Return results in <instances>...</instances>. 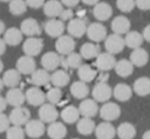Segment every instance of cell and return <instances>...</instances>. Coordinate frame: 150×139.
Masks as SVG:
<instances>
[{"label": "cell", "mask_w": 150, "mask_h": 139, "mask_svg": "<svg viewBox=\"0 0 150 139\" xmlns=\"http://www.w3.org/2000/svg\"><path fill=\"white\" fill-rule=\"evenodd\" d=\"M8 118H9L10 124H12V125L24 126L30 120L31 113L29 109L20 105V106H14V109L10 111V115Z\"/></svg>", "instance_id": "obj_1"}, {"label": "cell", "mask_w": 150, "mask_h": 139, "mask_svg": "<svg viewBox=\"0 0 150 139\" xmlns=\"http://www.w3.org/2000/svg\"><path fill=\"white\" fill-rule=\"evenodd\" d=\"M104 40H105L104 42L105 49L109 53H112V54L120 53V52H122L124 50L125 46H126L124 38L119 34H115V33L109 36H106V38Z\"/></svg>", "instance_id": "obj_2"}, {"label": "cell", "mask_w": 150, "mask_h": 139, "mask_svg": "<svg viewBox=\"0 0 150 139\" xmlns=\"http://www.w3.org/2000/svg\"><path fill=\"white\" fill-rule=\"evenodd\" d=\"M112 90L106 82H98L92 90L93 99L97 102H106L110 99Z\"/></svg>", "instance_id": "obj_3"}, {"label": "cell", "mask_w": 150, "mask_h": 139, "mask_svg": "<svg viewBox=\"0 0 150 139\" xmlns=\"http://www.w3.org/2000/svg\"><path fill=\"white\" fill-rule=\"evenodd\" d=\"M44 46V42L41 38L37 37V36H33V37H29L26 41L23 44V50H24L25 54L30 56H37L40 52L42 51Z\"/></svg>", "instance_id": "obj_4"}, {"label": "cell", "mask_w": 150, "mask_h": 139, "mask_svg": "<svg viewBox=\"0 0 150 139\" xmlns=\"http://www.w3.org/2000/svg\"><path fill=\"white\" fill-rule=\"evenodd\" d=\"M76 42L71 35H61L55 42V49L61 55H67L75 50Z\"/></svg>", "instance_id": "obj_5"}, {"label": "cell", "mask_w": 150, "mask_h": 139, "mask_svg": "<svg viewBox=\"0 0 150 139\" xmlns=\"http://www.w3.org/2000/svg\"><path fill=\"white\" fill-rule=\"evenodd\" d=\"M86 34L91 41L98 43L101 42L106 38L107 31L106 28L100 23H92L89 26H87V30H86Z\"/></svg>", "instance_id": "obj_6"}, {"label": "cell", "mask_w": 150, "mask_h": 139, "mask_svg": "<svg viewBox=\"0 0 150 139\" xmlns=\"http://www.w3.org/2000/svg\"><path fill=\"white\" fill-rule=\"evenodd\" d=\"M100 118L104 121H115L120 116V107L115 102H105L99 109Z\"/></svg>", "instance_id": "obj_7"}, {"label": "cell", "mask_w": 150, "mask_h": 139, "mask_svg": "<svg viewBox=\"0 0 150 139\" xmlns=\"http://www.w3.org/2000/svg\"><path fill=\"white\" fill-rule=\"evenodd\" d=\"M95 66L101 72H108L111 69L115 68V65L117 62L115 55L109 52H100L96 56Z\"/></svg>", "instance_id": "obj_8"}, {"label": "cell", "mask_w": 150, "mask_h": 139, "mask_svg": "<svg viewBox=\"0 0 150 139\" xmlns=\"http://www.w3.org/2000/svg\"><path fill=\"white\" fill-rule=\"evenodd\" d=\"M67 30L69 35L74 38H81L86 34L87 30V24L82 18H71L69 21V24L67 26Z\"/></svg>", "instance_id": "obj_9"}, {"label": "cell", "mask_w": 150, "mask_h": 139, "mask_svg": "<svg viewBox=\"0 0 150 139\" xmlns=\"http://www.w3.org/2000/svg\"><path fill=\"white\" fill-rule=\"evenodd\" d=\"M25 96H26V101L33 106H40L45 102L46 99L45 93L38 86L29 88L25 93Z\"/></svg>", "instance_id": "obj_10"}, {"label": "cell", "mask_w": 150, "mask_h": 139, "mask_svg": "<svg viewBox=\"0 0 150 139\" xmlns=\"http://www.w3.org/2000/svg\"><path fill=\"white\" fill-rule=\"evenodd\" d=\"M38 115L43 123L50 124L57 120L58 111L55 107V104H52L49 102V104H43L40 105Z\"/></svg>", "instance_id": "obj_11"}, {"label": "cell", "mask_w": 150, "mask_h": 139, "mask_svg": "<svg viewBox=\"0 0 150 139\" xmlns=\"http://www.w3.org/2000/svg\"><path fill=\"white\" fill-rule=\"evenodd\" d=\"M44 30L46 34L52 38H57L63 34L65 30V26L63 21L57 20L56 18H50L44 25Z\"/></svg>", "instance_id": "obj_12"}, {"label": "cell", "mask_w": 150, "mask_h": 139, "mask_svg": "<svg viewBox=\"0 0 150 139\" xmlns=\"http://www.w3.org/2000/svg\"><path fill=\"white\" fill-rule=\"evenodd\" d=\"M25 132L31 138H40L45 133V126L41 120H29L26 123Z\"/></svg>", "instance_id": "obj_13"}, {"label": "cell", "mask_w": 150, "mask_h": 139, "mask_svg": "<svg viewBox=\"0 0 150 139\" xmlns=\"http://www.w3.org/2000/svg\"><path fill=\"white\" fill-rule=\"evenodd\" d=\"M41 65L43 69L49 71H54L61 65V57L59 53L54 51H48L43 54L41 58Z\"/></svg>", "instance_id": "obj_14"}, {"label": "cell", "mask_w": 150, "mask_h": 139, "mask_svg": "<svg viewBox=\"0 0 150 139\" xmlns=\"http://www.w3.org/2000/svg\"><path fill=\"white\" fill-rule=\"evenodd\" d=\"M93 8V16L99 22H104L112 16V7L107 2H97Z\"/></svg>", "instance_id": "obj_15"}, {"label": "cell", "mask_w": 150, "mask_h": 139, "mask_svg": "<svg viewBox=\"0 0 150 139\" xmlns=\"http://www.w3.org/2000/svg\"><path fill=\"white\" fill-rule=\"evenodd\" d=\"M5 99L7 101V104L14 107L24 104L26 102V96L22 89L18 87H11L6 93Z\"/></svg>", "instance_id": "obj_16"}, {"label": "cell", "mask_w": 150, "mask_h": 139, "mask_svg": "<svg viewBox=\"0 0 150 139\" xmlns=\"http://www.w3.org/2000/svg\"><path fill=\"white\" fill-rule=\"evenodd\" d=\"M21 31L23 35L33 37V36H39L41 34V27L36 18H26L21 25Z\"/></svg>", "instance_id": "obj_17"}, {"label": "cell", "mask_w": 150, "mask_h": 139, "mask_svg": "<svg viewBox=\"0 0 150 139\" xmlns=\"http://www.w3.org/2000/svg\"><path fill=\"white\" fill-rule=\"evenodd\" d=\"M16 70L22 75H31L36 70V62L33 56L27 55L21 56L16 62Z\"/></svg>", "instance_id": "obj_18"}, {"label": "cell", "mask_w": 150, "mask_h": 139, "mask_svg": "<svg viewBox=\"0 0 150 139\" xmlns=\"http://www.w3.org/2000/svg\"><path fill=\"white\" fill-rule=\"evenodd\" d=\"M94 132L95 136L98 139H112L115 138V134H117L115 127L107 121L97 125L95 127Z\"/></svg>", "instance_id": "obj_19"}, {"label": "cell", "mask_w": 150, "mask_h": 139, "mask_svg": "<svg viewBox=\"0 0 150 139\" xmlns=\"http://www.w3.org/2000/svg\"><path fill=\"white\" fill-rule=\"evenodd\" d=\"M79 111L80 115L83 117H88V118H93L97 115L98 113V104L97 101L94 99H85L84 98L83 101L79 105Z\"/></svg>", "instance_id": "obj_20"}, {"label": "cell", "mask_w": 150, "mask_h": 139, "mask_svg": "<svg viewBox=\"0 0 150 139\" xmlns=\"http://www.w3.org/2000/svg\"><path fill=\"white\" fill-rule=\"evenodd\" d=\"M62 10V3L58 0H48L47 2H44L43 4V11L45 16L49 18H58Z\"/></svg>", "instance_id": "obj_21"}, {"label": "cell", "mask_w": 150, "mask_h": 139, "mask_svg": "<svg viewBox=\"0 0 150 139\" xmlns=\"http://www.w3.org/2000/svg\"><path fill=\"white\" fill-rule=\"evenodd\" d=\"M131 28V22L128 18L125 16H115L111 22V29L115 34L122 35L126 34L130 31Z\"/></svg>", "instance_id": "obj_22"}, {"label": "cell", "mask_w": 150, "mask_h": 139, "mask_svg": "<svg viewBox=\"0 0 150 139\" xmlns=\"http://www.w3.org/2000/svg\"><path fill=\"white\" fill-rule=\"evenodd\" d=\"M130 60L134 65V67L141 68V67H144L145 65H147L149 60V54L144 48H135L130 55Z\"/></svg>", "instance_id": "obj_23"}, {"label": "cell", "mask_w": 150, "mask_h": 139, "mask_svg": "<svg viewBox=\"0 0 150 139\" xmlns=\"http://www.w3.org/2000/svg\"><path fill=\"white\" fill-rule=\"evenodd\" d=\"M47 134L52 139H62L67 136V129L61 122L54 121L49 124L47 128Z\"/></svg>", "instance_id": "obj_24"}, {"label": "cell", "mask_w": 150, "mask_h": 139, "mask_svg": "<svg viewBox=\"0 0 150 139\" xmlns=\"http://www.w3.org/2000/svg\"><path fill=\"white\" fill-rule=\"evenodd\" d=\"M132 94H133L132 88L125 83L117 84L112 90V95L115 96V98L122 102L128 101L132 97Z\"/></svg>", "instance_id": "obj_25"}, {"label": "cell", "mask_w": 150, "mask_h": 139, "mask_svg": "<svg viewBox=\"0 0 150 139\" xmlns=\"http://www.w3.org/2000/svg\"><path fill=\"white\" fill-rule=\"evenodd\" d=\"M3 40L5 41L6 45L16 46L23 41V33L20 29L16 28V27H11V28L4 31Z\"/></svg>", "instance_id": "obj_26"}, {"label": "cell", "mask_w": 150, "mask_h": 139, "mask_svg": "<svg viewBox=\"0 0 150 139\" xmlns=\"http://www.w3.org/2000/svg\"><path fill=\"white\" fill-rule=\"evenodd\" d=\"M21 76H22V74L16 69H10L6 71L3 74V77H2L4 86H7L9 88L18 87V85L21 83V80H22Z\"/></svg>", "instance_id": "obj_27"}, {"label": "cell", "mask_w": 150, "mask_h": 139, "mask_svg": "<svg viewBox=\"0 0 150 139\" xmlns=\"http://www.w3.org/2000/svg\"><path fill=\"white\" fill-rule=\"evenodd\" d=\"M113 69H115L117 76H120L122 78H127L132 75L133 72H134V65L131 62L130 60L122 58V60L115 62Z\"/></svg>", "instance_id": "obj_28"}, {"label": "cell", "mask_w": 150, "mask_h": 139, "mask_svg": "<svg viewBox=\"0 0 150 139\" xmlns=\"http://www.w3.org/2000/svg\"><path fill=\"white\" fill-rule=\"evenodd\" d=\"M100 53V47L95 42H86L81 46L80 54L85 60H93Z\"/></svg>", "instance_id": "obj_29"}, {"label": "cell", "mask_w": 150, "mask_h": 139, "mask_svg": "<svg viewBox=\"0 0 150 139\" xmlns=\"http://www.w3.org/2000/svg\"><path fill=\"white\" fill-rule=\"evenodd\" d=\"M31 82L35 86H45L50 82V74L45 69L35 70L31 74Z\"/></svg>", "instance_id": "obj_30"}, {"label": "cell", "mask_w": 150, "mask_h": 139, "mask_svg": "<svg viewBox=\"0 0 150 139\" xmlns=\"http://www.w3.org/2000/svg\"><path fill=\"white\" fill-rule=\"evenodd\" d=\"M133 90L139 96H147L150 94V78L140 77L134 82Z\"/></svg>", "instance_id": "obj_31"}, {"label": "cell", "mask_w": 150, "mask_h": 139, "mask_svg": "<svg viewBox=\"0 0 150 139\" xmlns=\"http://www.w3.org/2000/svg\"><path fill=\"white\" fill-rule=\"evenodd\" d=\"M71 93L77 99H84L89 94V87L83 81H76L71 86Z\"/></svg>", "instance_id": "obj_32"}, {"label": "cell", "mask_w": 150, "mask_h": 139, "mask_svg": "<svg viewBox=\"0 0 150 139\" xmlns=\"http://www.w3.org/2000/svg\"><path fill=\"white\" fill-rule=\"evenodd\" d=\"M50 82L56 87H64L69 83V75L64 70H54V73L50 75Z\"/></svg>", "instance_id": "obj_33"}, {"label": "cell", "mask_w": 150, "mask_h": 139, "mask_svg": "<svg viewBox=\"0 0 150 139\" xmlns=\"http://www.w3.org/2000/svg\"><path fill=\"white\" fill-rule=\"evenodd\" d=\"M80 111L79 109L76 107L75 105H69V106L64 107L61 111L60 117L62 121L67 124H74L79 120L80 118Z\"/></svg>", "instance_id": "obj_34"}, {"label": "cell", "mask_w": 150, "mask_h": 139, "mask_svg": "<svg viewBox=\"0 0 150 139\" xmlns=\"http://www.w3.org/2000/svg\"><path fill=\"white\" fill-rule=\"evenodd\" d=\"M77 130L82 135H90L94 132L95 130V122L91 118L83 117L82 119L78 120Z\"/></svg>", "instance_id": "obj_35"}, {"label": "cell", "mask_w": 150, "mask_h": 139, "mask_svg": "<svg viewBox=\"0 0 150 139\" xmlns=\"http://www.w3.org/2000/svg\"><path fill=\"white\" fill-rule=\"evenodd\" d=\"M78 76L80 80L85 83H90L97 77V71L93 69L90 65H83L78 68Z\"/></svg>", "instance_id": "obj_36"}, {"label": "cell", "mask_w": 150, "mask_h": 139, "mask_svg": "<svg viewBox=\"0 0 150 139\" xmlns=\"http://www.w3.org/2000/svg\"><path fill=\"white\" fill-rule=\"evenodd\" d=\"M82 62H83V57L81 56V54L76 53L74 51L67 54L64 58L61 57V65L65 69H78L82 65Z\"/></svg>", "instance_id": "obj_37"}, {"label": "cell", "mask_w": 150, "mask_h": 139, "mask_svg": "<svg viewBox=\"0 0 150 139\" xmlns=\"http://www.w3.org/2000/svg\"><path fill=\"white\" fill-rule=\"evenodd\" d=\"M125 44L128 47L135 49V48L141 47L143 43V36L137 31H131V32L126 33V37L124 38Z\"/></svg>", "instance_id": "obj_38"}, {"label": "cell", "mask_w": 150, "mask_h": 139, "mask_svg": "<svg viewBox=\"0 0 150 139\" xmlns=\"http://www.w3.org/2000/svg\"><path fill=\"white\" fill-rule=\"evenodd\" d=\"M137 130L135 126L128 122L122 123L117 130V134L122 139H132L136 136Z\"/></svg>", "instance_id": "obj_39"}, {"label": "cell", "mask_w": 150, "mask_h": 139, "mask_svg": "<svg viewBox=\"0 0 150 139\" xmlns=\"http://www.w3.org/2000/svg\"><path fill=\"white\" fill-rule=\"evenodd\" d=\"M27 6L25 0H10L8 9L13 16H22L27 11Z\"/></svg>", "instance_id": "obj_40"}, {"label": "cell", "mask_w": 150, "mask_h": 139, "mask_svg": "<svg viewBox=\"0 0 150 139\" xmlns=\"http://www.w3.org/2000/svg\"><path fill=\"white\" fill-rule=\"evenodd\" d=\"M5 132L7 139H24L26 136V132H25V129L22 128V126L13 125L11 127L9 126Z\"/></svg>", "instance_id": "obj_41"}, {"label": "cell", "mask_w": 150, "mask_h": 139, "mask_svg": "<svg viewBox=\"0 0 150 139\" xmlns=\"http://www.w3.org/2000/svg\"><path fill=\"white\" fill-rule=\"evenodd\" d=\"M46 99L52 104H57L62 98V91L59 87L54 86L53 88H50L48 92L45 94Z\"/></svg>", "instance_id": "obj_42"}, {"label": "cell", "mask_w": 150, "mask_h": 139, "mask_svg": "<svg viewBox=\"0 0 150 139\" xmlns=\"http://www.w3.org/2000/svg\"><path fill=\"white\" fill-rule=\"evenodd\" d=\"M117 8L122 12H131L135 8V0H117Z\"/></svg>", "instance_id": "obj_43"}, {"label": "cell", "mask_w": 150, "mask_h": 139, "mask_svg": "<svg viewBox=\"0 0 150 139\" xmlns=\"http://www.w3.org/2000/svg\"><path fill=\"white\" fill-rule=\"evenodd\" d=\"M10 125L9 118L3 113H0V133L5 132Z\"/></svg>", "instance_id": "obj_44"}, {"label": "cell", "mask_w": 150, "mask_h": 139, "mask_svg": "<svg viewBox=\"0 0 150 139\" xmlns=\"http://www.w3.org/2000/svg\"><path fill=\"white\" fill-rule=\"evenodd\" d=\"M135 4L139 9L143 11L150 10V0H135Z\"/></svg>", "instance_id": "obj_45"}, {"label": "cell", "mask_w": 150, "mask_h": 139, "mask_svg": "<svg viewBox=\"0 0 150 139\" xmlns=\"http://www.w3.org/2000/svg\"><path fill=\"white\" fill-rule=\"evenodd\" d=\"M58 18H59L61 21H69L74 18V12H73V10L69 7V8H67V9H63Z\"/></svg>", "instance_id": "obj_46"}, {"label": "cell", "mask_w": 150, "mask_h": 139, "mask_svg": "<svg viewBox=\"0 0 150 139\" xmlns=\"http://www.w3.org/2000/svg\"><path fill=\"white\" fill-rule=\"evenodd\" d=\"M27 5L32 8H40L43 6L45 0H25Z\"/></svg>", "instance_id": "obj_47"}, {"label": "cell", "mask_w": 150, "mask_h": 139, "mask_svg": "<svg viewBox=\"0 0 150 139\" xmlns=\"http://www.w3.org/2000/svg\"><path fill=\"white\" fill-rule=\"evenodd\" d=\"M80 1H81V0H60V2L63 5H65L67 7H69V8L77 6Z\"/></svg>", "instance_id": "obj_48"}, {"label": "cell", "mask_w": 150, "mask_h": 139, "mask_svg": "<svg viewBox=\"0 0 150 139\" xmlns=\"http://www.w3.org/2000/svg\"><path fill=\"white\" fill-rule=\"evenodd\" d=\"M142 36H143V39L146 40L147 42H150V24L147 25V26L144 28Z\"/></svg>", "instance_id": "obj_49"}, {"label": "cell", "mask_w": 150, "mask_h": 139, "mask_svg": "<svg viewBox=\"0 0 150 139\" xmlns=\"http://www.w3.org/2000/svg\"><path fill=\"white\" fill-rule=\"evenodd\" d=\"M6 106H7V101H6L5 97H2L0 95V113H3L6 109Z\"/></svg>", "instance_id": "obj_50"}, {"label": "cell", "mask_w": 150, "mask_h": 139, "mask_svg": "<svg viewBox=\"0 0 150 139\" xmlns=\"http://www.w3.org/2000/svg\"><path fill=\"white\" fill-rule=\"evenodd\" d=\"M6 51V43L3 39L0 38V56H2Z\"/></svg>", "instance_id": "obj_51"}, {"label": "cell", "mask_w": 150, "mask_h": 139, "mask_svg": "<svg viewBox=\"0 0 150 139\" xmlns=\"http://www.w3.org/2000/svg\"><path fill=\"white\" fill-rule=\"evenodd\" d=\"M108 80V74L106 72H102V73L99 75L98 82H106Z\"/></svg>", "instance_id": "obj_52"}, {"label": "cell", "mask_w": 150, "mask_h": 139, "mask_svg": "<svg viewBox=\"0 0 150 139\" xmlns=\"http://www.w3.org/2000/svg\"><path fill=\"white\" fill-rule=\"evenodd\" d=\"M81 1L83 2L84 4H86V5L93 6V5H95L97 2H99V0H81Z\"/></svg>", "instance_id": "obj_53"}, {"label": "cell", "mask_w": 150, "mask_h": 139, "mask_svg": "<svg viewBox=\"0 0 150 139\" xmlns=\"http://www.w3.org/2000/svg\"><path fill=\"white\" fill-rule=\"evenodd\" d=\"M4 31H5V25H4V23L0 20V35H1L2 33H4Z\"/></svg>", "instance_id": "obj_54"}, {"label": "cell", "mask_w": 150, "mask_h": 139, "mask_svg": "<svg viewBox=\"0 0 150 139\" xmlns=\"http://www.w3.org/2000/svg\"><path fill=\"white\" fill-rule=\"evenodd\" d=\"M142 138L143 139H150V130H147V131L143 134Z\"/></svg>", "instance_id": "obj_55"}, {"label": "cell", "mask_w": 150, "mask_h": 139, "mask_svg": "<svg viewBox=\"0 0 150 139\" xmlns=\"http://www.w3.org/2000/svg\"><path fill=\"white\" fill-rule=\"evenodd\" d=\"M3 87H4V84H3V81H2V79L0 78V92L3 90Z\"/></svg>", "instance_id": "obj_56"}, {"label": "cell", "mask_w": 150, "mask_h": 139, "mask_svg": "<svg viewBox=\"0 0 150 139\" xmlns=\"http://www.w3.org/2000/svg\"><path fill=\"white\" fill-rule=\"evenodd\" d=\"M3 68H4V66H3V62H2V60H0V73H1V72L3 71Z\"/></svg>", "instance_id": "obj_57"}, {"label": "cell", "mask_w": 150, "mask_h": 139, "mask_svg": "<svg viewBox=\"0 0 150 139\" xmlns=\"http://www.w3.org/2000/svg\"><path fill=\"white\" fill-rule=\"evenodd\" d=\"M0 1H2V2H9L10 0H0Z\"/></svg>", "instance_id": "obj_58"}]
</instances>
